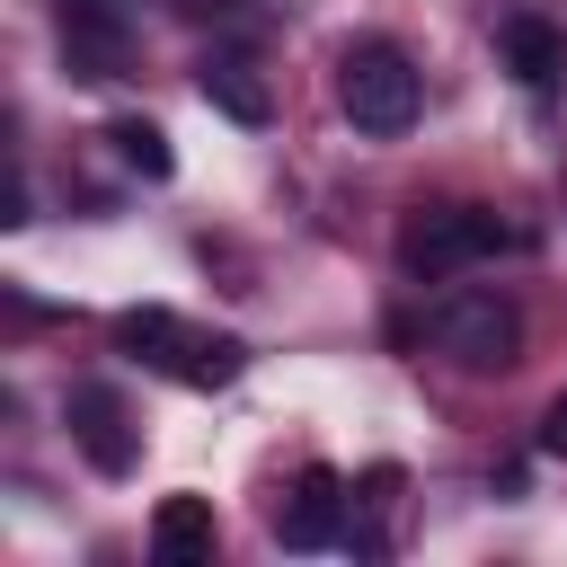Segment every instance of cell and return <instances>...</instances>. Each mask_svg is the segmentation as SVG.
<instances>
[{
  "label": "cell",
  "instance_id": "10",
  "mask_svg": "<svg viewBox=\"0 0 567 567\" xmlns=\"http://www.w3.org/2000/svg\"><path fill=\"white\" fill-rule=\"evenodd\" d=\"M213 540H221L213 496H159V505H151V558H159V567H204Z\"/></svg>",
  "mask_w": 567,
  "mask_h": 567
},
{
  "label": "cell",
  "instance_id": "11",
  "mask_svg": "<svg viewBox=\"0 0 567 567\" xmlns=\"http://www.w3.org/2000/svg\"><path fill=\"white\" fill-rule=\"evenodd\" d=\"M106 142H115V159H124L133 177H151V186H159V177L177 168V151H168V133H159L151 115H115V124H106Z\"/></svg>",
  "mask_w": 567,
  "mask_h": 567
},
{
  "label": "cell",
  "instance_id": "2",
  "mask_svg": "<svg viewBox=\"0 0 567 567\" xmlns=\"http://www.w3.org/2000/svg\"><path fill=\"white\" fill-rule=\"evenodd\" d=\"M337 106H346L354 133L399 142V133L416 124V106H425V71H416L390 35H354V44L337 53Z\"/></svg>",
  "mask_w": 567,
  "mask_h": 567
},
{
  "label": "cell",
  "instance_id": "4",
  "mask_svg": "<svg viewBox=\"0 0 567 567\" xmlns=\"http://www.w3.org/2000/svg\"><path fill=\"white\" fill-rule=\"evenodd\" d=\"M425 328H434V346H443L461 372H505V363L523 354V301L496 292V284L443 292V301L425 310Z\"/></svg>",
  "mask_w": 567,
  "mask_h": 567
},
{
  "label": "cell",
  "instance_id": "5",
  "mask_svg": "<svg viewBox=\"0 0 567 567\" xmlns=\"http://www.w3.org/2000/svg\"><path fill=\"white\" fill-rule=\"evenodd\" d=\"M62 425H71V443H80V461L97 478H124L142 461V434H133V416H124V399L106 381H71L62 390Z\"/></svg>",
  "mask_w": 567,
  "mask_h": 567
},
{
  "label": "cell",
  "instance_id": "3",
  "mask_svg": "<svg viewBox=\"0 0 567 567\" xmlns=\"http://www.w3.org/2000/svg\"><path fill=\"white\" fill-rule=\"evenodd\" d=\"M505 239H514V230H505L487 204H416V213L399 221V266H408L416 284H452V275L487 266Z\"/></svg>",
  "mask_w": 567,
  "mask_h": 567
},
{
  "label": "cell",
  "instance_id": "9",
  "mask_svg": "<svg viewBox=\"0 0 567 567\" xmlns=\"http://www.w3.org/2000/svg\"><path fill=\"white\" fill-rule=\"evenodd\" d=\"M195 89H204V106L213 115H230V124H275V89H266V71L248 62V53H204L195 62Z\"/></svg>",
  "mask_w": 567,
  "mask_h": 567
},
{
  "label": "cell",
  "instance_id": "6",
  "mask_svg": "<svg viewBox=\"0 0 567 567\" xmlns=\"http://www.w3.org/2000/svg\"><path fill=\"white\" fill-rule=\"evenodd\" d=\"M53 35H62V71L71 80H124V62H133V27H124L115 0H62Z\"/></svg>",
  "mask_w": 567,
  "mask_h": 567
},
{
  "label": "cell",
  "instance_id": "12",
  "mask_svg": "<svg viewBox=\"0 0 567 567\" xmlns=\"http://www.w3.org/2000/svg\"><path fill=\"white\" fill-rule=\"evenodd\" d=\"M532 443H540L549 461H567V390H558V399L540 408V434H532Z\"/></svg>",
  "mask_w": 567,
  "mask_h": 567
},
{
  "label": "cell",
  "instance_id": "8",
  "mask_svg": "<svg viewBox=\"0 0 567 567\" xmlns=\"http://www.w3.org/2000/svg\"><path fill=\"white\" fill-rule=\"evenodd\" d=\"M275 540L284 549H337L346 540V487H337V470H301V487L275 505Z\"/></svg>",
  "mask_w": 567,
  "mask_h": 567
},
{
  "label": "cell",
  "instance_id": "1",
  "mask_svg": "<svg viewBox=\"0 0 567 567\" xmlns=\"http://www.w3.org/2000/svg\"><path fill=\"white\" fill-rule=\"evenodd\" d=\"M115 346H124L133 363H151V372L186 381V390H230V381L248 372V346H239L230 328H186V319H177V310H159V301L115 310Z\"/></svg>",
  "mask_w": 567,
  "mask_h": 567
},
{
  "label": "cell",
  "instance_id": "7",
  "mask_svg": "<svg viewBox=\"0 0 567 567\" xmlns=\"http://www.w3.org/2000/svg\"><path fill=\"white\" fill-rule=\"evenodd\" d=\"M496 53H505V71H514L523 97H549V89L567 80V27L540 18V9H514V18L496 27Z\"/></svg>",
  "mask_w": 567,
  "mask_h": 567
}]
</instances>
